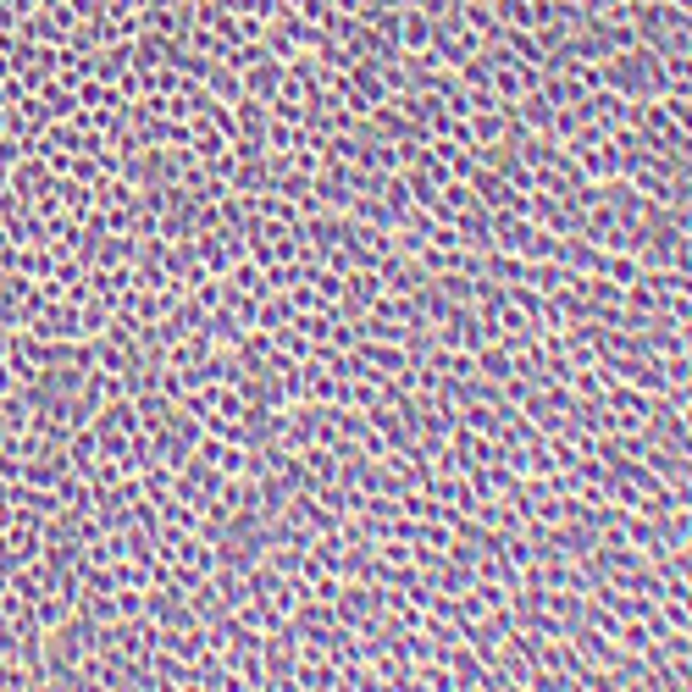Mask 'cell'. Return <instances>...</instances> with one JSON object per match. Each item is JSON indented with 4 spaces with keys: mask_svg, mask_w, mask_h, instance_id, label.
<instances>
[{
    "mask_svg": "<svg viewBox=\"0 0 692 692\" xmlns=\"http://www.w3.org/2000/svg\"><path fill=\"white\" fill-rule=\"evenodd\" d=\"M582 167L593 172V178H609V172H621V150H615V144H604V150H587Z\"/></svg>",
    "mask_w": 692,
    "mask_h": 692,
    "instance_id": "cell-2",
    "label": "cell"
},
{
    "mask_svg": "<svg viewBox=\"0 0 692 692\" xmlns=\"http://www.w3.org/2000/svg\"><path fill=\"white\" fill-rule=\"evenodd\" d=\"M665 61V95H687L692 89V50H670Z\"/></svg>",
    "mask_w": 692,
    "mask_h": 692,
    "instance_id": "cell-1",
    "label": "cell"
},
{
    "mask_svg": "<svg viewBox=\"0 0 692 692\" xmlns=\"http://www.w3.org/2000/svg\"><path fill=\"white\" fill-rule=\"evenodd\" d=\"M687 100H692V89H687Z\"/></svg>",
    "mask_w": 692,
    "mask_h": 692,
    "instance_id": "cell-3",
    "label": "cell"
}]
</instances>
